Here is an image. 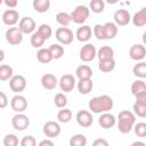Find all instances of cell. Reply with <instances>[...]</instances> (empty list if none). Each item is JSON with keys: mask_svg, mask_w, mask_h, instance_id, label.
Here are the masks:
<instances>
[{"mask_svg": "<svg viewBox=\"0 0 146 146\" xmlns=\"http://www.w3.org/2000/svg\"><path fill=\"white\" fill-rule=\"evenodd\" d=\"M136 102L146 105V91H145V92H141V94H139V95H137V96H136Z\"/></svg>", "mask_w": 146, "mask_h": 146, "instance_id": "cell-46", "label": "cell"}, {"mask_svg": "<svg viewBox=\"0 0 146 146\" xmlns=\"http://www.w3.org/2000/svg\"><path fill=\"white\" fill-rule=\"evenodd\" d=\"M132 73L135 76L141 79L146 78V63L145 62H138L137 64L133 65L132 67Z\"/></svg>", "mask_w": 146, "mask_h": 146, "instance_id": "cell-26", "label": "cell"}, {"mask_svg": "<svg viewBox=\"0 0 146 146\" xmlns=\"http://www.w3.org/2000/svg\"><path fill=\"white\" fill-rule=\"evenodd\" d=\"M19 144H21V146H38L35 138L31 135H27V136L23 137Z\"/></svg>", "mask_w": 146, "mask_h": 146, "instance_id": "cell-43", "label": "cell"}, {"mask_svg": "<svg viewBox=\"0 0 146 146\" xmlns=\"http://www.w3.org/2000/svg\"><path fill=\"white\" fill-rule=\"evenodd\" d=\"M97 57L99 60H104V59H111L114 58V50L112 47L110 46H103L98 49L97 51Z\"/></svg>", "mask_w": 146, "mask_h": 146, "instance_id": "cell-23", "label": "cell"}, {"mask_svg": "<svg viewBox=\"0 0 146 146\" xmlns=\"http://www.w3.org/2000/svg\"><path fill=\"white\" fill-rule=\"evenodd\" d=\"M90 14V9L84 6V5H79L76 6L73 11L71 13V17H72V22L75 24H83Z\"/></svg>", "mask_w": 146, "mask_h": 146, "instance_id": "cell-3", "label": "cell"}, {"mask_svg": "<svg viewBox=\"0 0 146 146\" xmlns=\"http://www.w3.org/2000/svg\"><path fill=\"white\" fill-rule=\"evenodd\" d=\"M44 41H46V39H44L38 31L34 32V33L31 35V39H30L31 46H32L33 48H40V49H41V47L43 46Z\"/></svg>", "mask_w": 146, "mask_h": 146, "instance_id": "cell-34", "label": "cell"}, {"mask_svg": "<svg viewBox=\"0 0 146 146\" xmlns=\"http://www.w3.org/2000/svg\"><path fill=\"white\" fill-rule=\"evenodd\" d=\"M58 86L60 88L62 91L64 92H70L74 89V87L76 86V81H75V78L72 75V74H64L60 79H59V82H58Z\"/></svg>", "mask_w": 146, "mask_h": 146, "instance_id": "cell-10", "label": "cell"}, {"mask_svg": "<svg viewBox=\"0 0 146 146\" xmlns=\"http://www.w3.org/2000/svg\"><path fill=\"white\" fill-rule=\"evenodd\" d=\"M132 110H133L135 115H137L139 117H146V105L145 104H140V103L135 102Z\"/></svg>", "mask_w": 146, "mask_h": 146, "instance_id": "cell-40", "label": "cell"}, {"mask_svg": "<svg viewBox=\"0 0 146 146\" xmlns=\"http://www.w3.org/2000/svg\"><path fill=\"white\" fill-rule=\"evenodd\" d=\"M89 7H90V10L92 13L99 14V13H103L104 11L105 2L103 0H91L90 3H89Z\"/></svg>", "mask_w": 146, "mask_h": 146, "instance_id": "cell-36", "label": "cell"}, {"mask_svg": "<svg viewBox=\"0 0 146 146\" xmlns=\"http://www.w3.org/2000/svg\"><path fill=\"white\" fill-rule=\"evenodd\" d=\"M146 91V83L143 81V80H136L132 82L131 84V92L132 95L136 97L137 95L141 94V92H145Z\"/></svg>", "mask_w": 146, "mask_h": 146, "instance_id": "cell-32", "label": "cell"}, {"mask_svg": "<svg viewBox=\"0 0 146 146\" xmlns=\"http://www.w3.org/2000/svg\"><path fill=\"white\" fill-rule=\"evenodd\" d=\"M87 137L82 133H76L70 138V146H86Z\"/></svg>", "mask_w": 146, "mask_h": 146, "instance_id": "cell-35", "label": "cell"}, {"mask_svg": "<svg viewBox=\"0 0 146 146\" xmlns=\"http://www.w3.org/2000/svg\"><path fill=\"white\" fill-rule=\"evenodd\" d=\"M54 103L58 108H65L67 105V97L63 92H58L54 97Z\"/></svg>", "mask_w": 146, "mask_h": 146, "instance_id": "cell-37", "label": "cell"}, {"mask_svg": "<svg viewBox=\"0 0 146 146\" xmlns=\"http://www.w3.org/2000/svg\"><path fill=\"white\" fill-rule=\"evenodd\" d=\"M129 56L132 60L141 62L146 57V47L140 43H136L131 46L129 49Z\"/></svg>", "mask_w": 146, "mask_h": 146, "instance_id": "cell-12", "label": "cell"}, {"mask_svg": "<svg viewBox=\"0 0 146 146\" xmlns=\"http://www.w3.org/2000/svg\"><path fill=\"white\" fill-rule=\"evenodd\" d=\"M14 76V70L10 65L2 64L0 66V80L1 81H7L10 80Z\"/></svg>", "mask_w": 146, "mask_h": 146, "instance_id": "cell-28", "label": "cell"}, {"mask_svg": "<svg viewBox=\"0 0 146 146\" xmlns=\"http://www.w3.org/2000/svg\"><path fill=\"white\" fill-rule=\"evenodd\" d=\"M72 119V111L70 108H62L57 113V120L60 123H68Z\"/></svg>", "mask_w": 146, "mask_h": 146, "instance_id": "cell-31", "label": "cell"}, {"mask_svg": "<svg viewBox=\"0 0 146 146\" xmlns=\"http://www.w3.org/2000/svg\"><path fill=\"white\" fill-rule=\"evenodd\" d=\"M10 107L16 113H23L27 108V100L22 95H15L10 100Z\"/></svg>", "mask_w": 146, "mask_h": 146, "instance_id": "cell-11", "label": "cell"}, {"mask_svg": "<svg viewBox=\"0 0 146 146\" xmlns=\"http://www.w3.org/2000/svg\"><path fill=\"white\" fill-rule=\"evenodd\" d=\"M59 80L51 73H46L41 76V84L47 90H52L58 86Z\"/></svg>", "mask_w": 146, "mask_h": 146, "instance_id": "cell-17", "label": "cell"}, {"mask_svg": "<svg viewBox=\"0 0 146 146\" xmlns=\"http://www.w3.org/2000/svg\"><path fill=\"white\" fill-rule=\"evenodd\" d=\"M131 21H132V24L137 27H141L146 25V7H143L139 11H137L131 18Z\"/></svg>", "mask_w": 146, "mask_h": 146, "instance_id": "cell-22", "label": "cell"}, {"mask_svg": "<svg viewBox=\"0 0 146 146\" xmlns=\"http://www.w3.org/2000/svg\"><path fill=\"white\" fill-rule=\"evenodd\" d=\"M38 146H54V143L50 139H43L38 144Z\"/></svg>", "mask_w": 146, "mask_h": 146, "instance_id": "cell-48", "label": "cell"}, {"mask_svg": "<svg viewBox=\"0 0 146 146\" xmlns=\"http://www.w3.org/2000/svg\"><path fill=\"white\" fill-rule=\"evenodd\" d=\"M96 56H97V50L92 43H86L80 49V59L82 62L89 63V62L94 60Z\"/></svg>", "mask_w": 146, "mask_h": 146, "instance_id": "cell-8", "label": "cell"}, {"mask_svg": "<svg viewBox=\"0 0 146 146\" xmlns=\"http://www.w3.org/2000/svg\"><path fill=\"white\" fill-rule=\"evenodd\" d=\"M3 3H5L9 9H13V8H15V7L18 5L17 0H5Z\"/></svg>", "mask_w": 146, "mask_h": 146, "instance_id": "cell-47", "label": "cell"}, {"mask_svg": "<svg viewBox=\"0 0 146 146\" xmlns=\"http://www.w3.org/2000/svg\"><path fill=\"white\" fill-rule=\"evenodd\" d=\"M113 106H114V102L112 97H110L108 95L96 96L89 100V110L96 114L107 113L113 108Z\"/></svg>", "mask_w": 146, "mask_h": 146, "instance_id": "cell-1", "label": "cell"}, {"mask_svg": "<svg viewBox=\"0 0 146 146\" xmlns=\"http://www.w3.org/2000/svg\"><path fill=\"white\" fill-rule=\"evenodd\" d=\"M8 105V98L3 91L0 92V108H5Z\"/></svg>", "mask_w": 146, "mask_h": 146, "instance_id": "cell-45", "label": "cell"}, {"mask_svg": "<svg viewBox=\"0 0 146 146\" xmlns=\"http://www.w3.org/2000/svg\"><path fill=\"white\" fill-rule=\"evenodd\" d=\"M9 88H10V90L13 92L19 95V92L24 91L25 88H26V79L21 74L14 75L9 80Z\"/></svg>", "mask_w": 146, "mask_h": 146, "instance_id": "cell-6", "label": "cell"}, {"mask_svg": "<svg viewBox=\"0 0 146 146\" xmlns=\"http://www.w3.org/2000/svg\"><path fill=\"white\" fill-rule=\"evenodd\" d=\"M48 49L50 50L51 56H52L54 59H59V58H62L63 55H64V47L60 46L59 43H52V44L49 46Z\"/></svg>", "mask_w": 146, "mask_h": 146, "instance_id": "cell-33", "label": "cell"}, {"mask_svg": "<svg viewBox=\"0 0 146 146\" xmlns=\"http://www.w3.org/2000/svg\"><path fill=\"white\" fill-rule=\"evenodd\" d=\"M76 88L81 95H88L94 88V82L91 79H81L78 81Z\"/></svg>", "mask_w": 146, "mask_h": 146, "instance_id": "cell-20", "label": "cell"}, {"mask_svg": "<svg viewBox=\"0 0 146 146\" xmlns=\"http://www.w3.org/2000/svg\"><path fill=\"white\" fill-rule=\"evenodd\" d=\"M35 22L32 17L25 16L23 18H21L19 23H18V29L21 30V32L23 34H33L34 30H35Z\"/></svg>", "mask_w": 146, "mask_h": 146, "instance_id": "cell-9", "label": "cell"}, {"mask_svg": "<svg viewBox=\"0 0 146 146\" xmlns=\"http://www.w3.org/2000/svg\"><path fill=\"white\" fill-rule=\"evenodd\" d=\"M130 146H146V144L144 141H140V140H137V141H133Z\"/></svg>", "mask_w": 146, "mask_h": 146, "instance_id": "cell-49", "label": "cell"}, {"mask_svg": "<svg viewBox=\"0 0 146 146\" xmlns=\"http://www.w3.org/2000/svg\"><path fill=\"white\" fill-rule=\"evenodd\" d=\"M38 32H39L46 40H48V39L51 36V34H52L51 26L48 25V24H41V25L38 27Z\"/></svg>", "mask_w": 146, "mask_h": 146, "instance_id": "cell-41", "label": "cell"}, {"mask_svg": "<svg viewBox=\"0 0 146 146\" xmlns=\"http://www.w3.org/2000/svg\"><path fill=\"white\" fill-rule=\"evenodd\" d=\"M131 16L127 9H117L114 13V23L119 26H125L130 23Z\"/></svg>", "mask_w": 146, "mask_h": 146, "instance_id": "cell-16", "label": "cell"}, {"mask_svg": "<svg viewBox=\"0 0 146 146\" xmlns=\"http://www.w3.org/2000/svg\"><path fill=\"white\" fill-rule=\"evenodd\" d=\"M143 43H144V46H146V31L143 34Z\"/></svg>", "mask_w": 146, "mask_h": 146, "instance_id": "cell-50", "label": "cell"}, {"mask_svg": "<svg viewBox=\"0 0 146 146\" xmlns=\"http://www.w3.org/2000/svg\"><path fill=\"white\" fill-rule=\"evenodd\" d=\"M75 119H76L78 124L80 127H83V128H88V127H90L94 123L92 114L89 111H86V110L79 111L76 113V115H75Z\"/></svg>", "mask_w": 146, "mask_h": 146, "instance_id": "cell-13", "label": "cell"}, {"mask_svg": "<svg viewBox=\"0 0 146 146\" xmlns=\"http://www.w3.org/2000/svg\"><path fill=\"white\" fill-rule=\"evenodd\" d=\"M98 68H99L102 72H104V73H108V72L113 71V70L115 68V60H114V58L99 60V63H98Z\"/></svg>", "mask_w": 146, "mask_h": 146, "instance_id": "cell-27", "label": "cell"}, {"mask_svg": "<svg viewBox=\"0 0 146 146\" xmlns=\"http://www.w3.org/2000/svg\"><path fill=\"white\" fill-rule=\"evenodd\" d=\"M133 130H135V133L138 136V137H146V123L145 122H138L135 124L133 127Z\"/></svg>", "mask_w": 146, "mask_h": 146, "instance_id": "cell-42", "label": "cell"}, {"mask_svg": "<svg viewBox=\"0 0 146 146\" xmlns=\"http://www.w3.org/2000/svg\"><path fill=\"white\" fill-rule=\"evenodd\" d=\"M5 36H6L7 42L13 46H17L23 41V33L21 32L18 27H9L6 31Z\"/></svg>", "mask_w": 146, "mask_h": 146, "instance_id": "cell-7", "label": "cell"}, {"mask_svg": "<svg viewBox=\"0 0 146 146\" xmlns=\"http://www.w3.org/2000/svg\"><path fill=\"white\" fill-rule=\"evenodd\" d=\"M91 34H92V31H91V27L89 25H81L76 30L75 36L80 42H87L90 40Z\"/></svg>", "mask_w": 146, "mask_h": 146, "instance_id": "cell-19", "label": "cell"}, {"mask_svg": "<svg viewBox=\"0 0 146 146\" xmlns=\"http://www.w3.org/2000/svg\"><path fill=\"white\" fill-rule=\"evenodd\" d=\"M56 21L59 25H62V27H66L72 22V17H71V14L65 13V11H60L56 15Z\"/></svg>", "mask_w": 146, "mask_h": 146, "instance_id": "cell-30", "label": "cell"}, {"mask_svg": "<svg viewBox=\"0 0 146 146\" xmlns=\"http://www.w3.org/2000/svg\"><path fill=\"white\" fill-rule=\"evenodd\" d=\"M92 34L96 36L97 40H106L104 25H102V24H96V25L94 26V29H92Z\"/></svg>", "mask_w": 146, "mask_h": 146, "instance_id": "cell-39", "label": "cell"}, {"mask_svg": "<svg viewBox=\"0 0 146 146\" xmlns=\"http://www.w3.org/2000/svg\"><path fill=\"white\" fill-rule=\"evenodd\" d=\"M3 146H18V137L14 133H8L3 137Z\"/></svg>", "mask_w": 146, "mask_h": 146, "instance_id": "cell-38", "label": "cell"}, {"mask_svg": "<svg viewBox=\"0 0 146 146\" xmlns=\"http://www.w3.org/2000/svg\"><path fill=\"white\" fill-rule=\"evenodd\" d=\"M60 125L56 121H48L43 124V133L49 138H56L60 133Z\"/></svg>", "mask_w": 146, "mask_h": 146, "instance_id": "cell-14", "label": "cell"}, {"mask_svg": "<svg viewBox=\"0 0 146 146\" xmlns=\"http://www.w3.org/2000/svg\"><path fill=\"white\" fill-rule=\"evenodd\" d=\"M98 123L103 129H111V128H113L115 125L116 119H115V116L113 114L107 112V113L100 114V116L98 119Z\"/></svg>", "mask_w": 146, "mask_h": 146, "instance_id": "cell-18", "label": "cell"}, {"mask_svg": "<svg viewBox=\"0 0 146 146\" xmlns=\"http://www.w3.org/2000/svg\"><path fill=\"white\" fill-rule=\"evenodd\" d=\"M33 8L38 13H47L50 8V1L49 0H34L33 1Z\"/></svg>", "mask_w": 146, "mask_h": 146, "instance_id": "cell-29", "label": "cell"}, {"mask_svg": "<svg viewBox=\"0 0 146 146\" xmlns=\"http://www.w3.org/2000/svg\"><path fill=\"white\" fill-rule=\"evenodd\" d=\"M11 125L17 131H24L30 125V119L24 113H16L11 119Z\"/></svg>", "mask_w": 146, "mask_h": 146, "instance_id": "cell-4", "label": "cell"}, {"mask_svg": "<svg viewBox=\"0 0 146 146\" xmlns=\"http://www.w3.org/2000/svg\"><path fill=\"white\" fill-rule=\"evenodd\" d=\"M55 36L62 44H70L74 39V34L68 27H58L55 32Z\"/></svg>", "mask_w": 146, "mask_h": 146, "instance_id": "cell-5", "label": "cell"}, {"mask_svg": "<svg viewBox=\"0 0 146 146\" xmlns=\"http://www.w3.org/2000/svg\"><path fill=\"white\" fill-rule=\"evenodd\" d=\"M1 62L3 60V50H1V59H0Z\"/></svg>", "mask_w": 146, "mask_h": 146, "instance_id": "cell-51", "label": "cell"}, {"mask_svg": "<svg viewBox=\"0 0 146 146\" xmlns=\"http://www.w3.org/2000/svg\"><path fill=\"white\" fill-rule=\"evenodd\" d=\"M36 59H38L40 63H42V64H48V63H50L54 58H52L51 52H50V50H49L48 48H41V49H39L38 52H36Z\"/></svg>", "mask_w": 146, "mask_h": 146, "instance_id": "cell-25", "label": "cell"}, {"mask_svg": "<svg viewBox=\"0 0 146 146\" xmlns=\"http://www.w3.org/2000/svg\"><path fill=\"white\" fill-rule=\"evenodd\" d=\"M136 124V115L133 112L124 110L119 113L117 116V129L121 133H129Z\"/></svg>", "mask_w": 146, "mask_h": 146, "instance_id": "cell-2", "label": "cell"}, {"mask_svg": "<svg viewBox=\"0 0 146 146\" xmlns=\"http://www.w3.org/2000/svg\"><path fill=\"white\" fill-rule=\"evenodd\" d=\"M91 146H110L108 141L104 138H97L92 141V145Z\"/></svg>", "mask_w": 146, "mask_h": 146, "instance_id": "cell-44", "label": "cell"}, {"mask_svg": "<svg viewBox=\"0 0 146 146\" xmlns=\"http://www.w3.org/2000/svg\"><path fill=\"white\" fill-rule=\"evenodd\" d=\"M21 18H19V13L16 9H7L2 13V22L5 25L8 26H13L15 25L17 22L19 23Z\"/></svg>", "mask_w": 146, "mask_h": 146, "instance_id": "cell-15", "label": "cell"}, {"mask_svg": "<svg viewBox=\"0 0 146 146\" xmlns=\"http://www.w3.org/2000/svg\"><path fill=\"white\" fill-rule=\"evenodd\" d=\"M75 75L78 76L79 80H81V79H91V76H92V70H91V67L89 65L82 64V65H80V66L76 67Z\"/></svg>", "mask_w": 146, "mask_h": 146, "instance_id": "cell-21", "label": "cell"}, {"mask_svg": "<svg viewBox=\"0 0 146 146\" xmlns=\"http://www.w3.org/2000/svg\"><path fill=\"white\" fill-rule=\"evenodd\" d=\"M104 30H105V35L106 40H112L116 36L117 34V25L114 22H107L104 24Z\"/></svg>", "mask_w": 146, "mask_h": 146, "instance_id": "cell-24", "label": "cell"}]
</instances>
